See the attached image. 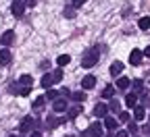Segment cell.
<instances>
[{
    "label": "cell",
    "instance_id": "cell-17",
    "mask_svg": "<svg viewBox=\"0 0 150 137\" xmlns=\"http://www.w3.org/2000/svg\"><path fill=\"white\" fill-rule=\"evenodd\" d=\"M134 116H136V123L144 121V119H146V112H144V108H142V106H136V108H134Z\"/></svg>",
    "mask_w": 150,
    "mask_h": 137
},
{
    "label": "cell",
    "instance_id": "cell-11",
    "mask_svg": "<svg viewBox=\"0 0 150 137\" xmlns=\"http://www.w3.org/2000/svg\"><path fill=\"white\" fill-rule=\"evenodd\" d=\"M121 73H123V63H121V60H115V63L110 65V75L121 77Z\"/></svg>",
    "mask_w": 150,
    "mask_h": 137
},
{
    "label": "cell",
    "instance_id": "cell-29",
    "mask_svg": "<svg viewBox=\"0 0 150 137\" xmlns=\"http://www.w3.org/2000/svg\"><path fill=\"white\" fill-rule=\"evenodd\" d=\"M63 15H65L67 19H73V17H75V11H71V8H67V11H65Z\"/></svg>",
    "mask_w": 150,
    "mask_h": 137
},
{
    "label": "cell",
    "instance_id": "cell-31",
    "mask_svg": "<svg viewBox=\"0 0 150 137\" xmlns=\"http://www.w3.org/2000/svg\"><path fill=\"white\" fill-rule=\"evenodd\" d=\"M142 87H144V83H142V81H138V79H136V81H134V89H136V91H138V89H142Z\"/></svg>",
    "mask_w": 150,
    "mask_h": 137
},
{
    "label": "cell",
    "instance_id": "cell-25",
    "mask_svg": "<svg viewBox=\"0 0 150 137\" xmlns=\"http://www.w3.org/2000/svg\"><path fill=\"white\" fill-rule=\"evenodd\" d=\"M44 98H46V100H52V102H54L56 98H59V91H54V89H50V91H48V93H46Z\"/></svg>",
    "mask_w": 150,
    "mask_h": 137
},
{
    "label": "cell",
    "instance_id": "cell-18",
    "mask_svg": "<svg viewBox=\"0 0 150 137\" xmlns=\"http://www.w3.org/2000/svg\"><path fill=\"white\" fill-rule=\"evenodd\" d=\"M33 79H31V75H21L19 77V85H23V87H31Z\"/></svg>",
    "mask_w": 150,
    "mask_h": 137
},
{
    "label": "cell",
    "instance_id": "cell-34",
    "mask_svg": "<svg viewBox=\"0 0 150 137\" xmlns=\"http://www.w3.org/2000/svg\"><path fill=\"white\" fill-rule=\"evenodd\" d=\"M142 56H148V58H150V46H148V48H146V50L142 52Z\"/></svg>",
    "mask_w": 150,
    "mask_h": 137
},
{
    "label": "cell",
    "instance_id": "cell-16",
    "mask_svg": "<svg viewBox=\"0 0 150 137\" xmlns=\"http://www.w3.org/2000/svg\"><path fill=\"white\" fill-rule=\"evenodd\" d=\"M117 125H119V123L112 119V116H104V127H106L108 131H115V129H117Z\"/></svg>",
    "mask_w": 150,
    "mask_h": 137
},
{
    "label": "cell",
    "instance_id": "cell-36",
    "mask_svg": "<svg viewBox=\"0 0 150 137\" xmlns=\"http://www.w3.org/2000/svg\"><path fill=\"white\" fill-rule=\"evenodd\" d=\"M25 2H27L29 6H33V4H35V0H25Z\"/></svg>",
    "mask_w": 150,
    "mask_h": 137
},
{
    "label": "cell",
    "instance_id": "cell-35",
    "mask_svg": "<svg viewBox=\"0 0 150 137\" xmlns=\"http://www.w3.org/2000/svg\"><path fill=\"white\" fill-rule=\"evenodd\" d=\"M31 137H42V135L38 133V131H31Z\"/></svg>",
    "mask_w": 150,
    "mask_h": 137
},
{
    "label": "cell",
    "instance_id": "cell-20",
    "mask_svg": "<svg viewBox=\"0 0 150 137\" xmlns=\"http://www.w3.org/2000/svg\"><path fill=\"white\" fill-rule=\"evenodd\" d=\"M136 102H138L136 93H127V96H125V104H127L129 108H136Z\"/></svg>",
    "mask_w": 150,
    "mask_h": 137
},
{
    "label": "cell",
    "instance_id": "cell-6",
    "mask_svg": "<svg viewBox=\"0 0 150 137\" xmlns=\"http://www.w3.org/2000/svg\"><path fill=\"white\" fill-rule=\"evenodd\" d=\"M52 110L54 112H65L67 110V100L65 98H56V100L52 102Z\"/></svg>",
    "mask_w": 150,
    "mask_h": 137
},
{
    "label": "cell",
    "instance_id": "cell-12",
    "mask_svg": "<svg viewBox=\"0 0 150 137\" xmlns=\"http://www.w3.org/2000/svg\"><path fill=\"white\" fill-rule=\"evenodd\" d=\"M63 123H65V119L56 121V119H54V114H50L48 119H46V129H54V127H59V125H63Z\"/></svg>",
    "mask_w": 150,
    "mask_h": 137
},
{
    "label": "cell",
    "instance_id": "cell-2",
    "mask_svg": "<svg viewBox=\"0 0 150 137\" xmlns=\"http://www.w3.org/2000/svg\"><path fill=\"white\" fill-rule=\"evenodd\" d=\"M19 129H21V135H23V133L35 131V121H33V116H25V119L21 121V125H19Z\"/></svg>",
    "mask_w": 150,
    "mask_h": 137
},
{
    "label": "cell",
    "instance_id": "cell-37",
    "mask_svg": "<svg viewBox=\"0 0 150 137\" xmlns=\"http://www.w3.org/2000/svg\"><path fill=\"white\" fill-rule=\"evenodd\" d=\"M11 137H23V135H11Z\"/></svg>",
    "mask_w": 150,
    "mask_h": 137
},
{
    "label": "cell",
    "instance_id": "cell-23",
    "mask_svg": "<svg viewBox=\"0 0 150 137\" xmlns=\"http://www.w3.org/2000/svg\"><path fill=\"white\" fill-rule=\"evenodd\" d=\"M63 75H65V73H63V69H56V71L52 73V79H54V83H61V81H63Z\"/></svg>",
    "mask_w": 150,
    "mask_h": 137
},
{
    "label": "cell",
    "instance_id": "cell-21",
    "mask_svg": "<svg viewBox=\"0 0 150 137\" xmlns=\"http://www.w3.org/2000/svg\"><path fill=\"white\" fill-rule=\"evenodd\" d=\"M56 63H59V67H65V65L71 63V56H69V54H61L59 58H56Z\"/></svg>",
    "mask_w": 150,
    "mask_h": 137
},
{
    "label": "cell",
    "instance_id": "cell-24",
    "mask_svg": "<svg viewBox=\"0 0 150 137\" xmlns=\"http://www.w3.org/2000/svg\"><path fill=\"white\" fill-rule=\"evenodd\" d=\"M44 104H46V98H44V96H40V98H38V100L33 102V108H42Z\"/></svg>",
    "mask_w": 150,
    "mask_h": 137
},
{
    "label": "cell",
    "instance_id": "cell-32",
    "mask_svg": "<svg viewBox=\"0 0 150 137\" xmlns=\"http://www.w3.org/2000/svg\"><path fill=\"white\" fill-rule=\"evenodd\" d=\"M138 131V123H129V133H136Z\"/></svg>",
    "mask_w": 150,
    "mask_h": 137
},
{
    "label": "cell",
    "instance_id": "cell-30",
    "mask_svg": "<svg viewBox=\"0 0 150 137\" xmlns=\"http://www.w3.org/2000/svg\"><path fill=\"white\" fill-rule=\"evenodd\" d=\"M77 114H79V108H75V110H69V119H75Z\"/></svg>",
    "mask_w": 150,
    "mask_h": 137
},
{
    "label": "cell",
    "instance_id": "cell-4",
    "mask_svg": "<svg viewBox=\"0 0 150 137\" xmlns=\"http://www.w3.org/2000/svg\"><path fill=\"white\" fill-rule=\"evenodd\" d=\"M11 11H13L15 17H23V13H25V2H23V0H15L13 6H11Z\"/></svg>",
    "mask_w": 150,
    "mask_h": 137
},
{
    "label": "cell",
    "instance_id": "cell-38",
    "mask_svg": "<svg viewBox=\"0 0 150 137\" xmlns=\"http://www.w3.org/2000/svg\"><path fill=\"white\" fill-rule=\"evenodd\" d=\"M67 137H69V135H67Z\"/></svg>",
    "mask_w": 150,
    "mask_h": 137
},
{
    "label": "cell",
    "instance_id": "cell-10",
    "mask_svg": "<svg viewBox=\"0 0 150 137\" xmlns=\"http://www.w3.org/2000/svg\"><path fill=\"white\" fill-rule=\"evenodd\" d=\"M0 42H2L4 46H11V44L15 42V31H11V29H8V31H4V33H2V37H0Z\"/></svg>",
    "mask_w": 150,
    "mask_h": 137
},
{
    "label": "cell",
    "instance_id": "cell-28",
    "mask_svg": "<svg viewBox=\"0 0 150 137\" xmlns=\"http://www.w3.org/2000/svg\"><path fill=\"white\" fill-rule=\"evenodd\" d=\"M108 110H119V112H121V108H119V102H117V100H112V102H110V106H108Z\"/></svg>",
    "mask_w": 150,
    "mask_h": 137
},
{
    "label": "cell",
    "instance_id": "cell-15",
    "mask_svg": "<svg viewBox=\"0 0 150 137\" xmlns=\"http://www.w3.org/2000/svg\"><path fill=\"white\" fill-rule=\"evenodd\" d=\"M129 85H131V81L127 79V77H119L117 83H115V87H117V89H127Z\"/></svg>",
    "mask_w": 150,
    "mask_h": 137
},
{
    "label": "cell",
    "instance_id": "cell-19",
    "mask_svg": "<svg viewBox=\"0 0 150 137\" xmlns=\"http://www.w3.org/2000/svg\"><path fill=\"white\" fill-rule=\"evenodd\" d=\"M138 27H140L142 31L150 29V17H142V19H138Z\"/></svg>",
    "mask_w": 150,
    "mask_h": 137
},
{
    "label": "cell",
    "instance_id": "cell-5",
    "mask_svg": "<svg viewBox=\"0 0 150 137\" xmlns=\"http://www.w3.org/2000/svg\"><path fill=\"white\" fill-rule=\"evenodd\" d=\"M61 91H65L73 102H83L86 100V91H69V89H61Z\"/></svg>",
    "mask_w": 150,
    "mask_h": 137
},
{
    "label": "cell",
    "instance_id": "cell-1",
    "mask_svg": "<svg viewBox=\"0 0 150 137\" xmlns=\"http://www.w3.org/2000/svg\"><path fill=\"white\" fill-rule=\"evenodd\" d=\"M98 58H100V50L94 46V48H90L86 54H83V60H81V67L83 69H92L94 65L98 63Z\"/></svg>",
    "mask_w": 150,
    "mask_h": 137
},
{
    "label": "cell",
    "instance_id": "cell-3",
    "mask_svg": "<svg viewBox=\"0 0 150 137\" xmlns=\"http://www.w3.org/2000/svg\"><path fill=\"white\" fill-rule=\"evenodd\" d=\"M86 137H102V125L100 123H92L86 131Z\"/></svg>",
    "mask_w": 150,
    "mask_h": 137
},
{
    "label": "cell",
    "instance_id": "cell-14",
    "mask_svg": "<svg viewBox=\"0 0 150 137\" xmlns=\"http://www.w3.org/2000/svg\"><path fill=\"white\" fill-rule=\"evenodd\" d=\"M40 85H42V87H46V89H48L50 85H54V79H52V73H48V75H44V77H42V79H40Z\"/></svg>",
    "mask_w": 150,
    "mask_h": 137
},
{
    "label": "cell",
    "instance_id": "cell-8",
    "mask_svg": "<svg viewBox=\"0 0 150 137\" xmlns=\"http://www.w3.org/2000/svg\"><path fill=\"white\" fill-rule=\"evenodd\" d=\"M140 63H142V50L136 48V50H131V54H129V65L136 67V65H140Z\"/></svg>",
    "mask_w": 150,
    "mask_h": 137
},
{
    "label": "cell",
    "instance_id": "cell-22",
    "mask_svg": "<svg viewBox=\"0 0 150 137\" xmlns=\"http://www.w3.org/2000/svg\"><path fill=\"white\" fill-rule=\"evenodd\" d=\"M115 96V85H106L102 89V98H112Z\"/></svg>",
    "mask_w": 150,
    "mask_h": 137
},
{
    "label": "cell",
    "instance_id": "cell-26",
    "mask_svg": "<svg viewBox=\"0 0 150 137\" xmlns=\"http://www.w3.org/2000/svg\"><path fill=\"white\" fill-rule=\"evenodd\" d=\"M88 2V0H71V4H73V8H79V6H83Z\"/></svg>",
    "mask_w": 150,
    "mask_h": 137
},
{
    "label": "cell",
    "instance_id": "cell-27",
    "mask_svg": "<svg viewBox=\"0 0 150 137\" xmlns=\"http://www.w3.org/2000/svg\"><path fill=\"white\" fill-rule=\"evenodd\" d=\"M119 121L121 123H129V114L127 112H119Z\"/></svg>",
    "mask_w": 150,
    "mask_h": 137
},
{
    "label": "cell",
    "instance_id": "cell-33",
    "mask_svg": "<svg viewBox=\"0 0 150 137\" xmlns=\"http://www.w3.org/2000/svg\"><path fill=\"white\" fill-rule=\"evenodd\" d=\"M115 137H129V133H127V131H119Z\"/></svg>",
    "mask_w": 150,
    "mask_h": 137
},
{
    "label": "cell",
    "instance_id": "cell-13",
    "mask_svg": "<svg viewBox=\"0 0 150 137\" xmlns=\"http://www.w3.org/2000/svg\"><path fill=\"white\" fill-rule=\"evenodd\" d=\"M11 58H13V54H11V50H0V65H11Z\"/></svg>",
    "mask_w": 150,
    "mask_h": 137
},
{
    "label": "cell",
    "instance_id": "cell-7",
    "mask_svg": "<svg viewBox=\"0 0 150 137\" xmlns=\"http://www.w3.org/2000/svg\"><path fill=\"white\" fill-rule=\"evenodd\" d=\"M94 114H96L98 116V119H104V116H108V106L106 104H96V106H94Z\"/></svg>",
    "mask_w": 150,
    "mask_h": 137
},
{
    "label": "cell",
    "instance_id": "cell-9",
    "mask_svg": "<svg viewBox=\"0 0 150 137\" xmlns=\"http://www.w3.org/2000/svg\"><path fill=\"white\" fill-rule=\"evenodd\" d=\"M94 85H96V77H94V75H88V77L81 79V87L83 89H92Z\"/></svg>",
    "mask_w": 150,
    "mask_h": 137
}]
</instances>
